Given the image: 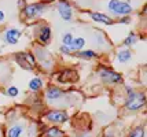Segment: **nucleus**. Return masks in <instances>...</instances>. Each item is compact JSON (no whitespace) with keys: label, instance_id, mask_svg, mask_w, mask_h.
I'll list each match as a JSON object with an SVG mask.
<instances>
[{"label":"nucleus","instance_id":"obj_24","mask_svg":"<svg viewBox=\"0 0 147 137\" xmlns=\"http://www.w3.org/2000/svg\"><path fill=\"white\" fill-rule=\"evenodd\" d=\"M129 21H131V18H129V17H125V18H121V19H120V23H129Z\"/></svg>","mask_w":147,"mask_h":137},{"label":"nucleus","instance_id":"obj_26","mask_svg":"<svg viewBox=\"0 0 147 137\" xmlns=\"http://www.w3.org/2000/svg\"><path fill=\"white\" fill-rule=\"evenodd\" d=\"M52 1H55V0H43V3H52Z\"/></svg>","mask_w":147,"mask_h":137},{"label":"nucleus","instance_id":"obj_12","mask_svg":"<svg viewBox=\"0 0 147 137\" xmlns=\"http://www.w3.org/2000/svg\"><path fill=\"white\" fill-rule=\"evenodd\" d=\"M4 37H6V41L8 44H17L19 41V37H21V32L18 29H8Z\"/></svg>","mask_w":147,"mask_h":137},{"label":"nucleus","instance_id":"obj_10","mask_svg":"<svg viewBox=\"0 0 147 137\" xmlns=\"http://www.w3.org/2000/svg\"><path fill=\"white\" fill-rule=\"evenodd\" d=\"M90 17L95 22H99V23H103V25H113L114 23V21L111 19L109 15L102 13H90Z\"/></svg>","mask_w":147,"mask_h":137},{"label":"nucleus","instance_id":"obj_4","mask_svg":"<svg viewBox=\"0 0 147 137\" xmlns=\"http://www.w3.org/2000/svg\"><path fill=\"white\" fill-rule=\"evenodd\" d=\"M44 118L51 124L59 125V124H65L69 119V115H67L66 111L62 110H48L44 114Z\"/></svg>","mask_w":147,"mask_h":137},{"label":"nucleus","instance_id":"obj_13","mask_svg":"<svg viewBox=\"0 0 147 137\" xmlns=\"http://www.w3.org/2000/svg\"><path fill=\"white\" fill-rule=\"evenodd\" d=\"M41 137H63V132L61 130L58 126H50V128H47L43 132Z\"/></svg>","mask_w":147,"mask_h":137},{"label":"nucleus","instance_id":"obj_1","mask_svg":"<svg viewBox=\"0 0 147 137\" xmlns=\"http://www.w3.org/2000/svg\"><path fill=\"white\" fill-rule=\"evenodd\" d=\"M127 100H125V108L128 111H139L146 104V95L143 92L132 91L129 86H127Z\"/></svg>","mask_w":147,"mask_h":137},{"label":"nucleus","instance_id":"obj_19","mask_svg":"<svg viewBox=\"0 0 147 137\" xmlns=\"http://www.w3.org/2000/svg\"><path fill=\"white\" fill-rule=\"evenodd\" d=\"M78 56H83V58H87V59H91V58H96L98 55H96L95 51H92V49H88V51H78L77 52Z\"/></svg>","mask_w":147,"mask_h":137},{"label":"nucleus","instance_id":"obj_17","mask_svg":"<svg viewBox=\"0 0 147 137\" xmlns=\"http://www.w3.org/2000/svg\"><path fill=\"white\" fill-rule=\"evenodd\" d=\"M84 44H85V40L83 39V37H77V39L73 40V43H71V49H73V52L74 51H78V49H81L84 47Z\"/></svg>","mask_w":147,"mask_h":137},{"label":"nucleus","instance_id":"obj_21","mask_svg":"<svg viewBox=\"0 0 147 137\" xmlns=\"http://www.w3.org/2000/svg\"><path fill=\"white\" fill-rule=\"evenodd\" d=\"M138 41V36L135 34V33H131L127 39L124 40V45H132V44H135Z\"/></svg>","mask_w":147,"mask_h":137},{"label":"nucleus","instance_id":"obj_8","mask_svg":"<svg viewBox=\"0 0 147 137\" xmlns=\"http://www.w3.org/2000/svg\"><path fill=\"white\" fill-rule=\"evenodd\" d=\"M37 40L40 44H50L51 41V27L48 25H43V26L38 29V34H37Z\"/></svg>","mask_w":147,"mask_h":137},{"label":"nucleus","instance_id":"obj_3","mask_svg":"<svg viewBox=\"0 0 147 137\" xmlns=\"http://www.w3.org/2000/svg\"><path fill=\"white\" fill-rule=\"evenodd\" d=\"M110 13L117 14V15H129L132 13V7L127 1H121V0H110L107 4Z\"/></svg>","mask_w":147,"mask_h":137},{"label":"nucleus","instance_id":"obj_5","mask_svg":"<svg viewBox=\"0 0 147 137\" xmlns=\"http://www.w3.org/2000/svg\"><path fill=\"white\" fill-rule=\"evenodd\" d=\"M57 10L63 21H66V22L71 21V18H73V7H71V4L67 0H59Z\"/></svg>","mask_w":147,"mask_h":137},{"label":"nucleus","instance_id":"obj_14","mask_svg":"<svg viewBox=\"0 0 147 137\" xmlns=\"http://www.w3.org/2000/svg\"><path fill=\"white\" fill-rule=\"evenodd\" d=\"M22 132H24V126L19 125V124H15L8 129V132H7V137H21Z\"/></svg>","mask_w":147,"mask_h":137},{"label":"nucleus","instance_id":"obj_23","mask_svg":"<svg viewBox=\"0 0 147 137\" xmlns=\"http://www.w3.org/2000/svg\"><path fill=\"white\" fill-rule=\"evenodd\" d=\"M59 49H61V52L62 53H71L73 52V49H71L70 45H62Z\"/></svg>","mask_w":147,"mask_h":137},{"label":"nucleus","instance_id":"obj_25","mask_svg":"<svg viewBox=\"0 0 147 137\" xmlns=\"http://www.w3.org/2000/svg\"><path fill=\"white\" fill-rule=\"evenodd\" d=\"M1 21H4V13L3 11H0V22Z\"/></svg>","mask_w":147,"mask_h":137},{"label":"nucleus","instance_id":"obj_20","mask_svg":"<svg viewBox=\"0 0 147 137\" xmlns=\"http://www.w3.org/2000/svg\"><path fill=\"white\" fill-rule=\"evenodd\" d=\"M73 40H74V37H73L71 33H65L63 37H62V44L63 45H71Z\"/></svg>","mask_w":147,"mask_h":137},{"label":"nucleus","instance_id":"obj_9","mask_svg":"<svg viewBox=\"0 0 147 137\" xmlns=\"http://www.w3.org/2000/svg\"><path fill=\"white\" fill-rule=\"evenodd\" d=\"M63 95H65L63 91L59 89L58 86H48L47 91H45V98H47V100H50V102H54V100L63 98Z\"/></svg>","mask_w":147,"mask_h":137},{"label":"nucleus","instance_id":"obj_18","mask_svg":"<svg viewBox=\"0 0 147 137\" xmlns=\"http://www.w3.org/2000/svg\"><path fill=\"white\" fill-rule=\"evenodd\" d=\"M128 137H144V128L143 126H138L128 134Z\"/></svg>","mask_w":147,"mask_h":137},{"label":"nucleus","instance_id":"obj_22","mask_svg":"<svg viewBox=\"0 0 147 137\" xmlns=\"http://www.w3.org/2000/svg\"><path fill=\"white\" fill-rule=\"evenodd\" d=\"M18 93H19L18 88H15V86H11V88H8V89H7V95H8V96H11V98H17V96H18Z\"/></svg>","mask_w":147,"mask_h":137},{"label":"nucleus","instance_id":"obj_2","mask_svg":"<svg viewBox=\"0 0 147 137\" xmlns=\"http://www.w3.org/2000/svg\"><path fill=\"white\" fill-rule=\"evenodd\" d=\"M98 74H99V77L102 78V81L105 84H121L124 78H122V76L120 73L114 72V70H111L109 67H99L98 69Z\"/></svg>","mask_w":147,"mask_h":137},{"label":"nucleus","instance_id":"obj_16","mask_svg":"<svg viewBox=\"0 0 147 137\" xmlns=\"http://www.w3.org/2000/svg\"><path fill=\"white\" fill-rule=\"evenodd\" d=\"M131 58H132V53L129 49H122L118 52V62L120 63H125V62L131 60Z\"/></svg>","mask_w":147,"mask_h":137},{"label":"nucleus","instance_id":"obj_6","mask_svg":"<svg viewBox=\"0 0 147 137\" xmlns=\"http://www.w3.org/2000/svg\"><path fill=\"white\" fill-rule=\"evenodd\" d=\"M44 3H34V4H29L22 8V17L24 18H36L44 10Z\"/></svg>","mask_w":147,"mask_h":137},{"label":"nucleus","instance_id":"obj_15","mask_svg":"<svg viewBox=\"0 0 147 137\" xmlns=\"http://www.w3.org/2000/svg\"><path fill=\"white\" fill-rule=\"evenodd\" d=\"M41 88H43V80L41 78L34 77L33 80H30V82H29V89H30V91L38 92Z\"/></svg>","mask_w":147,"mask_h":137},{"label":"nucleus","instance_id":"obj_7","mask_svg":"<svg viewBox=\"0 0 147 137\" xmlns=\"http://www.w3.org/2000/svg\"><path fill=\"white\" fill-rule=\"evenodd\" d=\"M57 78L58 82H61V84H73V82L78 81V74L73 69H65L58 74Z\"/></svg>","mask_w":147,"mask_h":137},{"label":"nucleus","instance_id":"obj_11","mask_svg":"<svg viewBox=\"0 0 147 137\" xmlns=\"http://www.w3.org/2000/svg\"><path fill=\"white\" fill-rule=\"evenodd\" d=\"M15 62L18 63L22 69H28V70H32L33 66L29 63V60H28V56H26V52H18L15 53Z\"/></svg>","mask_w":147,"mask_h":137}]
</instances>
